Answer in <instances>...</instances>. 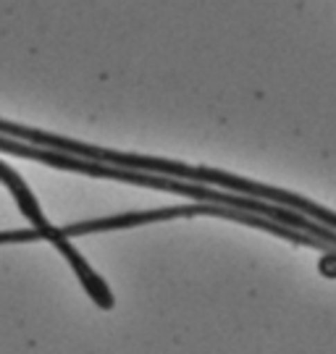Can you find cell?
Masks as SVG:
<instances>
[{
	"instance_id": "7a4b0ae2",
	"label": "cell",
	"mask_w": 336,
	"mask_h": 354,
	"mask_svg": "<svg viewBox=\"0 0 336 354\" xmlns=\"http://www.w3.org/2000/svg\"><path fill=\"white\" fill-rule=\"evenodd\" d=\"M195 215H211V218L237 221V223L255 226V228H265V221H268V218L242 213V210H234V207H221V205H208V203H184V205H171V207L118 213V215H108V218H95V221H82V223H69V226H61V234L63 239H71V236L103 234V231H116V228L148 226V223H163V221H176V218H195Z\"/></svg>"
},
{
	"instance_id": "3957f363",
	"label": "cell",
	"mask_w": 336,
	"mask_h": 354,
	"mask_svg": "<svg viewBox=\"0 0 336 354\" xmlns=\"http://www.w3.org/2000/svg\"><path fill=\"white\" fill-rule=\"evenodd\" d=\"M0 184L6 187V189L11 192V197L16 200V207L21 210V215H24L26 221L32 223V228H39V231H48V234H53L58 226H53L48 218L42 215V207H39L37 197L32 194V189L26 187V181L16 171H13L8 163H3L0 160Z\"/></svg>"
},
{
	"instance_id": "6da1fadb",
	"label": "cell",
	"mask_w": 336,
	"mask_h": 354,
	"mask_svg": "<svg viewBox=\"0 0 336 354\" xmlns=\"http://www.w3.org/2000/svg\"><path fill=\"white\" fill-rule=\"evenodd\" d=\"M0 137L24 142L39 150H53L61 155H71L79 160H89V163L113 165L121 171H137V174H150V176H166L176 178V181H189V184H200V187H211L218 192H229V194H239V197H249V200H263V187L258 181L234 176L226 171H215L208 165H187L179 160H166V158H150V155H134V152H118L105 150L98 145H87V142L69 140L61 134H48L42 129H29L21 124H11L6 118H0Z\"/></svg>"
}]
</instances>
